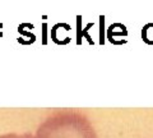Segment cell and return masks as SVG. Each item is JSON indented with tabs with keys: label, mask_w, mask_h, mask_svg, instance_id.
I'll return each mask as SVG.
<instances>
[{
	"label": "cell",
	"mask_w": 153,
	"mask_h": 138,
	"mask_svg": "<svg viewBox=\"0 0 153 138\" xmlns=\"http://www.w3.org/2000/svg\"><path fill=\"white\" fill-rule=\"evenodd\" d=\"M32 138H97V134L84 114L61 109L47 116Z\"/></svg>",
	"instance_id": "1"
},
{
	"label": "cell",
	"mask_w": 153,
	"mask_h": 138,
	"mask_svg": "<svg viewBox=\"0 0 153 138\" xmlns=\"http://www.w3.org/2000/svg\"><path fill=\"white\" fill-rule=\"evenodd\" d=\"M33 134H31L30 132L27 133H22V134H18V133H7V134H1L0 138H32Z\"/></svg>",
	"instance_id": "2"
}]
</instances>
